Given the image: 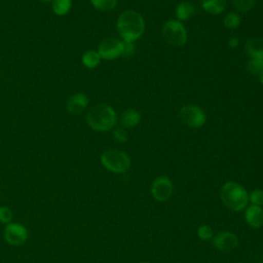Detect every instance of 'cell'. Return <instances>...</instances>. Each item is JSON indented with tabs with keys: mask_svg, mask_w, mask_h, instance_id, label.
<instances>
[{
	"mask_svg": "<svg viewBox=\"0 0 263 263\" xmlns=\"http://www.w3.org/2000/svg\"><path fill=\"white\" fill-rule=\"evenodd\" d=\"M90 3L100 11H110L116 7L118 0H90Z\"/></svg>",
	"mask_w": 263,
	"mask_h": 263,
	"instance_id": "cell-21",
	"label": "cell"
},
{
	"mask_svg": "<svg viewBox=\"0 0 263 263\" xmlns=\"http://www.w3.org/2000/svg\"><path fill=\"white\" fill-rule=\"evenodd\" d=\"M197 236L202 240H209L214 237V230L210 225H201L197 228Z\"/></svg>",
	"mask_w": 263,
	"mask_h": 263,
	"instance_id": "cell-23",
	"label": "cell"
},
{
	"mask_svg": "<svg viewBox=\"0 0 263 263\" xmlns=\"http://www.w3.org/2000/svg\"><path fill=\"white\" fill-rule=\"evenodd\" d=\"M179 118L189 127L199 128L206 121V114L202 108L195 105H185L179 110Z\"/></svg>",
	"mask_w": 263,
	"mask_h": 263,
	"instance_id": "cell-6",
	"label": "cell"
},
{
	"mask_svg": "<svg viewBox=\"0 0 263 263\" xmlns=\"http://www.w3.org/2000/svg\"><path fill=\"white\" fill-rule=\"evenodd\" d=\"M12 218H13V214L12 211L5 205L0 206V222L3 224H9L10 222H12Z\"/></svg>",
	"mask_w": 263,
	"mask_h": 263,
	"instance_id": "cell-26",
	"label": "cell"
},
{
	"mask_svg": "<svg viewBox=\"0 0 263 263\" xmlns=\"http://www.w3.org/2000/svg\"><path fill=\"white\" fill-rule=\"evenodd\" d=\"M41 1H43V2H52L53 0H41Z\"/></svg>",
	"mask_w": 263,
	"mask_h": 263,
	"instance_id": "cell-30",
	"label": "cell"
},
{
	"mask_svg": "<svg viewBox=\"0 0 263 263\" xmlns=\"http://www.w3.org/2000/svg\"><path fill=\"white\" fill-rule=\"evenodd\" d=\"M145 21L142 14L136 10L127 9L122 11L116 23L117 31L121 40L135 42L145 33Z\"/></svg>",
	"mask_w": 263,
	"mask_h": 263,
	"instance_id": "cell-1",
	"label": "cell"
},
{
	"mask_svg": "<svg viewBox=\"0 0 263 263\" xmlns=\"http://www.w3.org/2000/svg\"><path fill=\"white\" fill-rule=\"evenodd\" d=\"M141 119H142L141 113L136 109L129 108L122 112L119 118V123H120V126L124 128H132L138 125Z\"/></svg>",
	"mask_w": 263,
	"mask_h": 263,
	"instance_id": "cell-13",
	"label": "cell"
},
{
	"mask_svg": "<svg viewBox=\"0 0 263 263\" xmlns=\"http://www.w3.org/2000/svg\"><path fill=\"white\" fill-rule=\"evenodd\" d=\"M101 57L98 50H86L81 57L82 65L87 69H95L101 63Z\"/></svg>",
	"mask_w": 263,
	"mask_h": 263,
	"instance_id": "cell-17",
	"label": "cell"
},
{
	"mask_svg": "<svg viewBox=\"0 0 263 263\" xmlns=\"http://www.w3.org/2000/svg\"><path fill=\"white\" fill-rule=\"evenodd\" d=\"M88 103H89V99L85 93L77 92L72 95L69 98L66 104V108L70 114L77 115L82 113L87 108Z\"/></svg>",
	"mask_w": 263,
	"mask_h": 263,
	"instance_id": "cell-11",
	"label": "cell"
},
{
	"mask_svg": "<svg viewBox=\"0 0 263 263\" xmlns=\"http://www.w3.org/2000/svg\"><path fill=\"white\" fill-rule=\"evenodd\" d=\"M3 235L6 242L16 247L24 245L29 237L28 229L24 225L15 222H10L5 225Z\"/></svg>",
	"mask_w": 263,
	"mask_h": 263,
	"instance_id": "cell-9",
	"label": "cell"
},
{
	"mask_svg": "<svg viewBox=\"0 0 263 263\" xmlns=\"http://www.w3.org/2000/svg\"><path fill=\"white\" fill-rule=\"evenodd\" d=\"M123 41V40H122ZM136 51V46L134 42H128V41H123V49H122V57L129 58L134 55Z\"/></svg>",
	"mask_w": 263,
	"mask_h": 263,
	"instance_id": "cell-27",
	"label": "cell"
},
{
	"mask_svg": "<svg viewBox=\"0 0 263 263\" xmlns=\"http://www.w3.org/2000/svg\"><path fill=\"white\" fill-rule=\"evenodd\" d=\"M257 0H232V4L234 8L238 12H248L250 11L256 4Z\"/></svg>",
	"mask_w": 263,
	"mask_h": 263,
	"instance_id": "cell-22",
	"label": "cell"
},
{
	"mask_svg": "<svg viewBox=\"0 0 263 263\" xmlns=\"http://www.w3.org/2000/svg\"><path fill=\"white\" fill-rule=\"evenodd\" d=\"M245 220L252 228H260L263 226V208L251 204L247 206L245 212Z\"/></svg>",
	"mask_w": 263,
	"mask_h": 263,
	"instance_id": "cell-12",
	"label": "cell"
},
{
	"mask_svg": "<svg viewBox=\"0 0 263 263\" xmlns=\"http://www.w3.org/2000/svg\"><path fill=\"white\" fill-rule=\"evenodd\" d=\"M241 23V16L238 12H234V11H230L228 13H226V15L223 18V25L226 29L229 30H233L235 28H237Z\"/></svg>",
	"mask_w": 263,
	"mask_h": 263,
	"instance_id": "cell-19",
	"label": "cell"
},
{
	"mask_svg": "<svg viewBox=\"0 0 263 263\" xmlns=\"http://www.w3.org/2000/svg\"><path fill=\"white\" fill-rule=\"evenodd\" d=\"M174 192V185L167 176L156 177L151 184V194L157 201H166L171 198Z\"/></svg>",
	"mask_w": 263,
	"mask_h": 263,
	"instance_id": "cell-8",
	"label": "cell"
},
{
	"mask_svg": "<svg viewBox=\"0 0 263 263\" xmlns=\"http://www.w3.org/2000/svg\"><path fill=\"white\" fill-rule=\"evenodd\" d=\"M118 121L117 113L113 107L101 103L93 106L86 115L88 126L97 132H108L115 127Z\"/></svg>",
	"mask_w": 263,
	"mask_h": 263,
	"instance_id": "cell-2",
	"label": "cell"
},
{
	"mask_svg": "<svg viewBox=\"0 0 263 263\" xmlns=\"http://www.w3.org/2000/svg\"><path fill=\"white\" fill-rule=\"evenodd\" d=\"M112 134H113L114 139L119 143H125L128 140V134H127L126 129L122 126L114 127L112 129Z\"/></svg>",
	"mask_w": 263,
	"mask_h": 263,
	"instance_id": "cell-25",
	"label": "cell"
},
{
	"mask_svg": "<svg viewBox=\"0 0 263 263\" xmlns=\"http://www.w3.org/2000/svg\"><path fill=\"white\" fill-rule=\"evenodd\" d=\"M247 71L253 76H260L263 73L262 59H249L246 65Z\"/></svg>",
	"mask_w": 263,
	"mask_h": 263,
	"instance_id": "cell-20",
	"label": "cell"
},
{
	"mask_svg": "<svg viewBox=\"0 0 263 263\" xmlns=\"http://www.w3.org/2000/svg\"><path fill=\"white\" fill-rule=\"evenodd\" d=\"M220 198L223 204L233 212H240L249 204L248 191L243 186L233 181L223 184L220 189Z\"/></svg>",
	"mask_w": 263,
	"mask_h": 263,
	"instance_id": "cell-3",
	"label": "cell"
},
{
	"mask_svg": "<svg viewBox=\"0 0 263 263\" xmlns=\"http://www.w3.org/2000/svg\"><path fill=\"white\" fill-rule=\"evenodd\" d=\"M72 0H53L52 11L58 16H64L71 10Z\"/></svg>",
	"mask_w": 263,
	"mask_h": 263,
	"instance_id": "cell-18",
	"label": "cell"
},
{
	"mask_svg": "<svg viewBox=\"0 0 263 263\" xmlns=\"http://www.w3.org/2000/svg\"><path fill=\"white\" fill-rule=\"evenodd\" d=\"M100 160L106 170L114 174H123L127 172L132 164L129 156L125 152L117 149L104 151L100 156Z\"/></svg>",
	"mask_w": 263,
	"mask_h": 263,
	"instance_id": "cell-4",
	"label": "cell"
},
{
	"mask_svg": "<svg viewBox=\"0 0 263 263\" xmlns=\"http://www.w3.org/2000/svg\"><path fill=\"white\" fill-rule=\"evenodd\" d=\"M214 247L223 253H229L238 247V237L236 234L230 231H221L214 235Z\"/></svg>",
	"mask_w": 263,
	"mask_h": 263,
	"instance_id": "cell-10",
	"label": "cell"
},
{
	"mask_svg": "<svg viewBox=\"0 0 263 263\" xmlns=\"http://www.w3.org/2000/svg\"><path fill=\"white\" fill-rule=\"evenodd\" d=\"M122 49L123 41L121 39L115 37H108L100 43L98 47V52L102 60L112 61L119 57H122Z\"/></svg>",
	"mask_w": 263,
	"mask_h": 263,
	"instance_id": "cell-7",
	"label": "cell"
},
{
	"mask_svg": "<svg viewBox=\"0 0 263 263\" xmlns=\"http://www.w3.org/2000/svg\"><path fill=\"white\" fill-rule=\"evenodd\" d=\"M194 14V6L189 1H182L176 7V16L180 22L189 20Z\"/></svg>",
	"mask_w": 263,
	"mask_h": 263,
	"instance_id": "cell-16",
	"label": "cell"
},
{
	"mask_svg": "<svg viewBox=\"0 0 263 263\" xmlns=\"http://www.w3.org/2000/svg\"><path fill=\"white\" fill-rule=\"evenodd\" d=\"M202 9L210 14L217 15L226 9L227 0H201Z\"/></svg>",
	"mask_w": 263,
	"mask_h": 263,
	"instance_id": "cell-15",
	"label": "cell"
},
{
	"mask_svg": "<svg viewBox=\"0 0 263 263\" xmlns=\"http://www.w3.org/2000/svg\"><path fill=\"white\" fill-rule=\"evenodd\" d=\"M139 263H150V262H146V261H143V262H139Z\"/></svg>",
	"mask_w": 263,
	"mask_h": 263,
	"instance_id": "cell-31",
	"label": "cell"
},
{
	"mask_svg": "<svg viewBox=\"0 0 263 263\" xmlns=\"http://www.w3.org/2000/svg\"><path fill=\"white\" fill-rule=\"evenodd\" d=\"M238 44H239V40H238L237 37L232 36L228 39V46L230 48H236L238 46Z\"/></svg>",
	"mask_w": 263,
	"mask_h": 263,
	"instance_id": "cell-28",
	"label": "cell"
},
{
	"mask_svg": "<svg viewBox=\"0 0 263 263\" xmlns=\"http://www.w3.org/2000/svg\"><path fill=\"white\" fill-rule=\"evenodd\" d=\"M259 80H260V83H261V84H263V73L259 76Z\"/></svg>",
	"mask_w": 263,
	"mask_h": 263,
	"instance_id": "cell-29",
	"label": "cell"
},
{
	"mask_svg": "<svg viewBox=\"0 0 263 263\" xmlns=\"http://www.w3.org/2000/svg\"><path fill=\"white\" fill-rule=\"evenodd\" d=\"M249 201H251L254 205L263 206V190L262 189H254L249 194Z\"/></svg>",
	"mask_w": 263,
	"mask_h": 263,
	"instance_id": "cell-24",
	"label": "cell"
},
{
	"mask_svg": "<svg viewBox=\"0 0 263 263\" xmlns=\"http://www.w3.org/2000/svg\"><path fill=\"white\" fill-rule=\"evenodd\" d=\"M245 50L250 59L263 60V39L251 38L245 43Z\"/></svg>",
	"mask_w": 263,
	"mask_h": 263,
	"instance_id": "cell-14",
	"label": "cell"
},
{
	"mask_svg": "<svg viewBox=\"0 0 263 263\" xmlns=\"http://www.w3.org/2000/svg\"><path fill=\"white\" fill-rule=\"evenodd\" d=\"M161 34L165 42L174 47L185 45L188 39L185 26L178 20L166 21L162 26Z\"/></svg>",
	"mask_w": 263,
	"mask_h": 263,
	"instance_id": "cell-5",
	"label": "cell"
}]
</instances>
